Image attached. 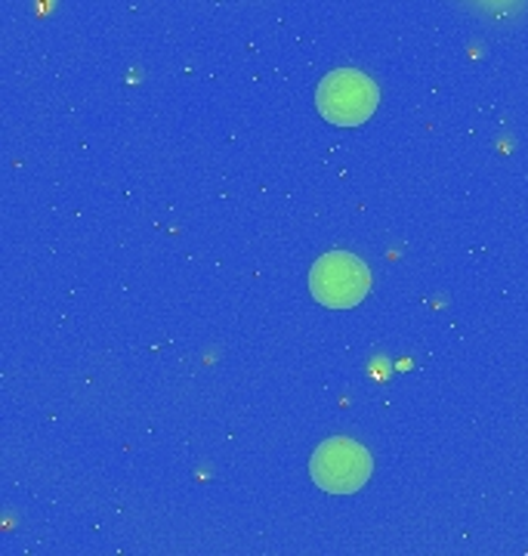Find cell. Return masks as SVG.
<instances>
[{
  "mask_svg": "<svg viewBox=\"0 0 528 556\" xmlns=\"http://www.w3.org/2000/svg\"><path fill=\"white\" fill-rule=\"evenodd\" d=\"M372 455L362 442L334 437L322 442L310 460V477L328 495H355L372 479Z\"/></svg>",
  "mask_w": 528,
  "mask_h": 556,
  "instance_id": "cell-3",
  "label": "cell"
},
{
  "mask_svg": "<svg viewBox=\"0 0 528 556\" xmlns=\"http://www.w3.org/2000/svg\"><path fill=\"white\" fill-rule=\"evenodd\" d=\"M318 115L337 127H359L372 118L380 105V90L368 75L355 68H337L325 75L315 90Z\"/></svg>",
  "mask_w": 528,
  "mask_h": 556,
  "instance_id": "cell-1",
  "label": "cell"
},
{
  "mask_svg": "<svg viewBox=\"0 0 528 556\" xmlns=\"http://www.w3.org/2000/svg\"><path fill=\"white\" fill-rule=\"evenodd\" d=\"M310 291L328 309H352L372 291V273L365 260L350 251H331L315 260L310 269Z\"/></svg>",
  "mask_w": 528,
  "mask_h": 556,
  "instance_id": "cell-2",
  "label": "cell"
}]
</instances>
